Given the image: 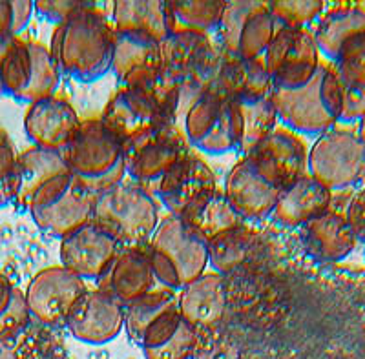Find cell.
<instances>
[{"label": "cell", "instance_id": "obj_40", "mask_svg": "<svg viewBox=\"0 0 365 359\" xmlns=\"http://www.w3.org/2000/svg\"><path fill=\"white\" fill-rule=\"evenodd\" d=\"M35 11L29 0H0V41L13 38L24 31Z\"/></svg>", "mask_w": 365, "mask_h": 359}, {"label": "cell", "instance_id": "obj_8", "mask_svg": "<svg viewBox=\"0 0 365 359\" xmlns=\"http://www.w3.org/2000/svg\"><path fill=\"white\" fill-rule=\"evenodd\" d=\"M91 221L128 246L145 243L159 224L155 199L141 184L120 181L97 194Z\"/></svg>", "mask_w": 365, "mask_h": 359}, {"label": "cell", "instance_id": "obj_11", "mask_svg": "<svg viewBox=\"0 0 365 359\" xmlns=\"http://www.w3.org/2000/svg\"><path fill=\"white\" fill-rule=\"evenodd\" d=\"M217 64L220 48L208 35L174 31L161 42V73L181 91L210 90Z\"/></svg>", "mask_w": 365, "mask_h": 359}, {"label": "cell", "instance_id": "obj_21", "mask_svg": "<svg viewBox=\"0 0 365 359\" xmlns=\"http://www.w3.org/2000/svg\"><path fill=\"white\" fill-rule=\"evenodd\" d=\"M97 288L113 296L123 305H128L163 286H159L154 276L148 250L141 246H126L115 254L108 269L99 277Z\"/></svg>", "mask_w": 365, "mask_h": 359}, {"label": "cell", "instance_id": "obj_31", "mask_svg": "<svg viewBox=\"0 0 365 359\" xmlns=\"http://www.w3.org/2000/svg\"><path fill=\"white\" fill-rule=\"evenodd\" d=\"M113 28L145 35L161 44L172 33L170 6L166 0H119L113 2Z\"/></svg>", "mask_w": 365, "mask_h": 359}, {"label": "cell", "instance_id": "obj_22", "mask_svg": "<svg viewBox=\"0 0 365 359\" xmlns=\"http://www.w3.org/2000/svg\"><path fill=\"white\" fill-rule=\"evenodd\" d=\"M81 123L83 120L70 100L53 95L29 104L24 115V132L38 148L63 152Z\"/></svg>", "mask_w": 365, "mask_h": 359}, {"label": "cell", "instance_id": "obj_19", "mask_svg": "<svg viewBox=\"0 0 365 359\" xmlns=\"http://www.w3.org/2000/svg\"><path fill=\"white\" fill-rule=\"evenodd\" d=\"M217 188L210 166L195 153H185L158 181V197L170 215L181 217L195 202Z\"/></svg>", "mask_w": 365, "mask_h": 359}, {"label": "cell", "instance_id": "obj_3", "mask_svg": "<svg viewBox=\"0 0 365 359\" xmlns=\"http://www.w3.org/2000/svg\"><path fill=\"white\" fill-rule=\"evenodd\" d=\"M272 103L278 119L291 132L322 135L340 120L341 93L336 68L322 61L314 77L299 90H272Z\"/></svg>", "mask_w": 365, "mask_h": 359}, {"label": "cell", "instance_id": "obj_28", "mask_svg": "<svg viewBox=\"0 0 365 359\" xmlns=\"http://www.w3.org/2000/svg\"><path fill=\"white\" fill-rule=\"evenodd\" d=\"M161 70V44L139 33L113 28L112 73L120 86Z\"/></svg>", "mask_w": 365, "mask_h": 359}, {"label": "cell", "instance_id": "obj_38", "mask_svg": "<svg viewBox=\"0 0 365 359\" xmlns=\"http://www.w3.org/2000/svg\"><path fill=\"white\" fill-rule=\"evenodd\" d=\"M29 318L24 292L0 272V339L24 331Z\"/></svg>", "mask_w": 365, "mask_h": 359}, {"label": "cell", "instance_id": "obj_15", "mask_svg": "<svg viewBox=\"0 0 365 359\" xmlns=\"http://www.w3.org/2000/svg\"><path fill=\"white\" fill-rule=\"evenodd\" d=\"M188 152L187 140L175 126L146 130L123 140L126 174L137 182L159 181Z\"/></svg>", "mask_w": 365, "mask_h": 359}, {"label": "cell", "instance_id": "obj_35", "mask_svg": "<svg viewBox=\"0 0 365 359\" xmlns=\"http://www.w3.org/2000/svg\"><path fill=\"white\" fill-rule=\"evenodd\" d=\"M252 248V231L241 224L208 241V261L217 274L232 272L234 269L245 263Z\"/></svg>", "mask_w": 365, "mask_h": 359}, {"label": "cell", "instance_id": "obj_37", "mask_svg": "<svg viewBox=\"0 0 365 359\" xmlns=\"http://www.w3.org/2000/svg\"><path fill=\"white\" fill-rule=\"evenodd\" d=\"M341 93V123H360L365 115V70L354 62L334 64Z\"/></svg>", "mask_w": 365, "mask_h": 359}, {"label": "cell", "instance_id": "obj_12", "mask_svg": "<svg viewBox=\"0 0 365 359\" xmlns=\"http://www.w3.org/2000/svg\"><path fill=\"white\" fill-rule=\"evenodd\" d=\"M319 62L314 35L307 28L278 26L263 53L272 90L279 91H294L305 86L318 71Z\"/></svg>", "mask_w": 365, "mask_h": 359}, {"label": "cell", "instance_id": "obj_6", "mask_svg": "<svg viewBox=\"0 0 365 359\" xmlns=\"http://www.w3.org/2000/svg\"><path fill=\"white\" fill-rule=\"evenodd\" d=\"M63 155L71 174L96 194L125 181L123 140L101 119L83 120Z\"/></svg>", "mask_w": 365, "mask_h": 359}, {"label": "cell", "instance_id": "obj_18", "mask_svg": "<svg viewBox=\"0 0 365 359\" xmlns=\"http://www.w3.org/2000/svg\"><path fill=\"white\" fill-rule=\"evenodd\" d=\"M75 339L90 345H104L119 335L125 326V305L103 290H86L66 318Z\"/></svg>", "mask_w": 365, "mask_h": 359}, {"label": "cell", "instance_id": "obj_42", "mask_svg": "<svg viewBox=\"0 0 365 359\" xmlns=\"http://www.w3.org/2000/svg\"><path fill=\"white\" fill-rule=\"evenodd\" d=\"M17 153L4 128H0V207L13 201V174Z\"/></svg>", "mask_w": 365, "mask_h": 359}, {"label": "cell", "instance_id": "obj_10", "mask_svg": "<svg viewBox=\"0 0 365 359\" xmlns=\"http://www.w3.org/2000/svg\"><path fill=\"white\" fill-rule=\"evenodd\" d=\"M309 175L329 190H344L365 179V142L358 128L332 126L309 152Z\"/></svg>", "mask_w": 365, "mask_h": 359}, {"label": "cell", "instance_id": "obj_45", "mask_svg": "<svg viewBox=\"0 0 365 359\" xmlns=\"http://www.w3.org/2000/svg\"><path fill=\"white\" fill-rule=\"evenodd\" d=\"M358 133H360V137L364 139V142H365V115L361 117L360 123H358Z\"/></svg>", "mask_w": 365, "mask_h": 359}, {"label": "cell", "instance_id": "obj_17", "mask_svg": "<svg viewBox=\"0 0 365 359\" xmlns=\"http://www.w3.org/2000/svg\"><path fill=\"white\" fill-rule=\"evenodd\" d=\"M319 55L331 64L356 58L365 50V8L360 4H336L324 11L312 31Z\"/></svg>", "mask_w": 365, "mask_h": 359}, {"label": "cell", "instance_id": "obj_36", "mask_svg": "<svg viewBox=\"0 0 365 359\" xmlns=\"http://www.w3.org/2000/svg\"><path fill=\"white\" fill-rule=\"evenodd\" d=\"M172 305H178V296L174 290L168 288H158L125 305V325L128 338L137 345L146 326Z\"/></svg>", "mask_w": 365, "mask_h": 359}, {"label": "cell", "instance_id": "obj_43", "mask_svg": "<svg viewBox=\"0 0 365 359\" xmlns=\"http://www.w3.org/2000/svg\"><path fill=\"white\" fill-rule=\"evenodd\" d=\"M88 4L90 2H84V0H41V2H35V11L48 21L61 24L75 11L86 8Z\"/></svg>", "mask_w": 365, "mask_h": 359}, {"label": "cell", "instance_id": "obj_16", "mask_svg": "<svg viewBox=\"0 0 365 359\" xmlns=\"http://www.w3.org/2000/svg\"><path fill=\"white\" fill-rule=\"evenodd\" d=\"M83 277L64 266H50L35 274L24 292L29 316L42 325L66 323L75 303L86 292Z\"/></svg>", "mask_w": 365, "mask_h": 359}, {"label": "cell", "instance_id": "obj_7", "mask_svg": "<svg viewBox=\"0 0 365 359\" xmlns=\"http://www.w3.org/2000/svg\"><path fill=\"white\" fill-rule=\"evenodd\" d=\"M61 73L50 55V48L28 38L0 41V93L21 103L53 97Z\"/></svg>", "mask_w": 365, "mask_h": 359}, {"label": "cell", "instance_id": "obj_5", "mask_svg": "<svg viewBox=\"0 0 365 359\" xmlns=\"http://www.w3.org/2000/svg\"><path fill=\"white\" fill-rule=\"evenodd\" d=\"M146 250L159 286L168 290H181L208 264V243L175 215L158 224Z\"/></svg>", "mask_w": 365, "mask_h": 359}, {"label": "cell", "instance_id": "obj_24", "mask_svg": "<svg viewBox=\"0 0 365 359\" xmlns=\"http://www.w3.org/2000/svg\"><path fill=\"white\" fill-rule=\"evenodd\" d=\"M210 90L230 100H254L272 93V80L267 73L263 57L237 58L220 50V64Z\"/></svg>", "mask_w": 365, "mask_h": 359}, {"label": "cell", "instance_id": "obj_13", "mask_svg": "<svg viewBox=\"0 0 365 359\" xmlns=\"http://www.w3.org/2000/svg\"><path fill=\"white\" fill-rule=\"evenodd\" d=\"M278 24L269 2L236 0L227 2L217 26V48L237 58H262Z\"/></svg>", "mask_w": 365, "mask_h": 359}, {"label": "cell", "instance_id": "obj_29", "mask_svg": "<svg viewBox=\"0 0 365 359\" xmlns=\"http://www.w3.org/2000/svg\"><path fill=\"white\" fill-rule=\"evenodd\" d=\"M331 201L332 192L307 174L283 188L272 212L274 219L291 228L303 227L318 215L325 214Z\"/></svg>", "mask_w": 365, "mask_h": 359}, {"label": "cell", "instance_id": "obj_32", "mask_svg": "<svg viewBox=\"0 0 365 359\" xmlns=\"http://www.w3.org/2000/svg\"><path fill=\"white\" fill-rule=\"evenodd\" d=\"M181 219L192 230L197 231L207 243L220 236V234H223V231L232 230V228L243 224V219L237 215L232 204L225 197V192L220 190V188L201 197L194 207H190L181 215Z\"/></svg>", "mask_w": 365, "mask_h": 359}, {"label": "cell", "instance_id": "obj_9", "mask_svg": "<svg viewBox=\"0 0 365 359\" xmlns=\"http://www.w3.org/2000/svg\"><path fill=\"white\" fill-rule=\"evenodd\" d=\"M97 194L71 172L58 175L35 194L28 212L48 236L66 237L91 221Z\"/></svg>", "mask_w": 365, "mask_h": 359}, {"label": "cell", "instance_id": "obj_2", "mask_svg": "<svg viewBox=\"0 0 365 359\" xmlns=\"http://www.w3.org/2000/svg\"><path fill=\"white\" fill-rule=\"evenodd\" d=\"M181 90L161 70L119 86L99 117L120 140L152 128L175 126Z\"/></svg>", "mask_w": 365, "mask_h": 359}, {"label": "cell", "instance_id": "obj_20", "mask_svg": "<svg viewBox=\"0 0 365 359\" xmlns=\"http://www.w3.org/2000/svg\"><path fill=\"white\" fill-rule=\"evenodd\" d=\"M119 252V241L93 221L63 237L61 263L83 279H99Z\"/></svg>", "mask_w": 365, "mask_h": 359}, {"label": "cell", "instance_id": "obj_23", "mask_svg": "<svg viewBox=\"0 0 365 359\" xmlns=\"http://www.w3.org/2000/svg\"><path fill=\"white\" fill-rule=\"evenodd\" d=\"M137 347H141L146 359H190L197 347V335L178 305H172L146 326Z\"/></svg>", "mask_w": 365, "mask_h": 359}, {"label": "cell", "instance_id": "obj_41", "mask_svg": "<svg viewBox=\"0 0 365 359\" xmlns=\"http://www.w3.org/2000/svg\"><path fill=\"white\" fill-rule=\"evenodd\" d=\"M0 359H42V345L29 325L24 331L0 339Z\"/></svg>", "mask_w": 365, "mask_h": 359}, {"label": "cell", "instance_id": "obj_25", "mask_svg": "<svg viewBox=\"0 0 365 359\" xmlns=\"http://www.w3.org/2000/svg\"><path fill=\"white\" fill-rule=\"evenodd\" d=\"M250 153L270 170L283 188L307 175V145L289 128H276Z\"/></svg>", "mask_w": 365, "mask_h": 359}, {"label": "cell", "instance_id": "obj_44", "mask_svg": "<svg viewBox=\"0 0 365 359\" xmlns=\"http://www.w3.org/2000/svg\"><path fill=\"white\" fill-rule=\"evenodd\" d=\"M345 217H347L349 224H351V230H353L356 241L365 243V188H361L354 195L351 204H349Z\"/></svg>", "mask_w": 365, "mask_h": 359}, {"label": "cell", "instance_id": "obj_39", "mask_svg": "<svg viewBox=\"0 0 365 359\" xmlns=\"http://www.w3.org/2000/svg\"><path fill=\"white\" fill-rule=\"evenodd\" d=\"M269 6L276 24L291 28H307L325 11V4L319 0H279L269 2Z\"/></svg>", "mask_w": 365, "mask_h": 359}, {"label": "cell", "instance_id": "obj_26", "mask_svg": "<svg viewBox=\"0 0 365 359\" xmlns=\"http://www.w3.org/2000/svg\"><path fill=\"white\" fill-rule=\"evenodd\" d=\"M70 172L63 152L55 150L31 148L17 155L15 174H13V202L28 210L29 202L42 186L53 181L58 175Z\"/></svg>", "mask_w": 365, "mask_h": 359}, {"label": "cell", "instance_id": "obj_34", "mask_svg": "<svg viewBox=\"0 0 365 359\" xmlns=\"http://www.w3.org/2000/svg\"><path fill=\"white\" fill-rule=\"evenodd\" d=\"M172 33L192 31L208 35L216 31L223 17L225 0H168Z\"/></svg>", "mask_w": 365, "mask_h": 359}, {"label": "cell", "instance_id": "obj_14", "mask_svg": "<svg viewBox=\"0 0 365 359\" xmlns=\"http://www.w3.org/2000/svg\"><path fill=\"white\" fill-rule=\"evenodd\" d=\"M223 192L241 219L259 221L272 214L283 186L259 159L249 153L228 172Z\"/></svg>", "mask_w": 365, "mask_h": 359}, {"label": "cell", "instance_id": "obj_1", "mask_svg": "<svg viewBox=\"0 0 365 359\" xmlns=\"http://www.w3.org/2000/svg\"><path fill=\"white\" fill-rule=\"evenodd\" d=\"M113 26L97 4L57 24L51 35L50 55L58 73L79 83H93L112 70Z\"/></svg>", "mask_w": 365, "mask_h": 359}, {"label": "cell", "instance_id": "obj_4", "mask_svg": "<svg viewBox=\"0 0 365 359\" xmlns=\"http://www.w3.org/2000/svg\"><path fill=\"white\" fill-rule=\"evenodd\" d=\"M175 128L188 148L221 155L237 148V115L234 100L214 90L181 91Z\"/></svg>", "mask_w": 365, "mask_h": 359}, {"label": "cell", "instance_id": "obj_30", "mask_svg": "<svg viewBox=\"0 0 365 359\" xmlns=\"http://www.w3.org/2000/svg\"><path fill=\"white\" fill-rule=\"evenodd\" d=\"M227 305L223 276L217 272H205L181 288L178 296V308L185 321L194 328L212 326L221 321Z\"/></svg>", "mask_w": 365, "mask_h": 359}, {"label": "cell", "instance_id": "obj_33", "mask_svg": "<svg viewBox=\"0 0 365 359\" xmlns=\"http://www.w3.org/2000/svg\"><path fill=\"white\" fill-rule=\"evenodd\" d=\"M237 115V152L243 155L256 150L276 130V106L272 93L263 99L234 100Z\"/></svg>", "mask_w": 365, "mask_h": 359}, {"label": "cell", "instance_id": "obj_27", "mask_svg": "<svg viewBox=\"0 0 365 359\" xmlns=\"http://www.w3.org/2000/svg\"><path fill=\"white\" fill-rule=\"evenodd\" d=\"M302 243L316 261L336 263L353 252L356 237L344 214L327 210L303 224Z\"/></svg>", "mask_w": 365, "mask_h": 359}]
</instances>
